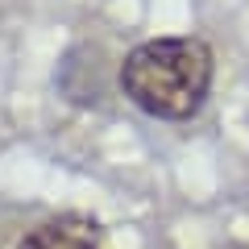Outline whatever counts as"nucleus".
<instances>
[{
	"instance_id": "1",
	"label": "nucleus",
	"mask_w": 249,
	"mask_h": 249,
	"mask_svg": "<svg viewBox=\"0 0 249 249\" xmlns=\"http://www.w3.org/2000/svg\"><path fill=\"white\" fill-rule=\"evenodd\" d=\"M212 46L199 37H154L124 54L121 91L158 121H187L212 91Z\"/></svg>"
},
{
	"instance_id": "2",
	"label": "nucleus",
	"mask_w": 249,
	"mask_h": 249,
	"mask_svg": "<svg viewBox=\"0 0 249 249\" xmlns=\"http://www.w3.org/2000/svg\"><path fill=\"white\" fill-rule=\"evenodd\" d=\"M100 224L88 216H54L25 232L21 249H100Z\"/></svg>"
},
{
	"instance_id": "3",
	"label": "nucleus",
	"mask_w": 249,
	"mask_h": 249,
	"mask_svg": "<svg viewBox=\"0 0 249 249\" xmlns=\"http://www.w3.org/2000/svg\"><path fill=\"white\" fill-rule=\"evenodd\" d=\"M224 249H245V245H224Z\"/></svg>"
}]
</instances>
